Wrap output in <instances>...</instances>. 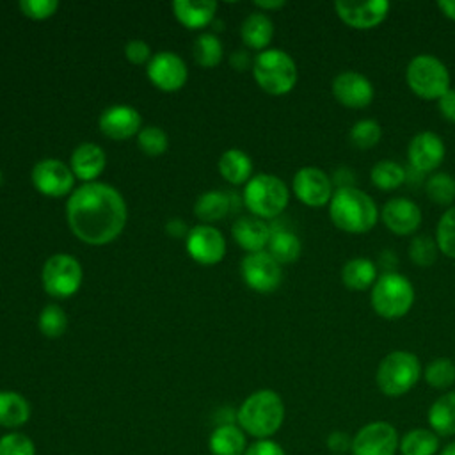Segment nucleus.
<instances>
[{
	"mask_svg": "<svg viewBox=\"0 0 455 455\" xmlns=\"http://www.w3.org/2000/svg\"><path fill=\"white\" fill-rule=\"evenodd\" d=\"M423 379L434 389H450L455 384V363L450 357H435L423 370Z\"/></svg>",
	"mask_w": 455,
	"mask_h": 455,
	"instance_id": "obj_35",
	"label": "nucleus"
},
{
	"mask_svg": "<svg viewBox=\"0 0 455 455\" xmlns=\"http://www.w3.org/2000/svg\"><path fill=\"white\" fill-rule=\"evenodd\" d=\"M402 455H435L439 451V435L430 428H412L400 437Z\"/></svg>",
	"mask_w": 455,
	"mask_h": 455,
	"instance_id": "obj_31",
	"label": "nucleus"
},
{
	"mask_svg": "<svg viewBox=\"0 0 455 455\" xmlns=\"http://www.w3.org/2000/svg\"><path fill=\"white\" fill-rule=\"evenodd\" d=\"M284 0H256L254 2V5L256 7H259V9H263V11H268V9H281V7H284Z\"/></svg>",
	"mask_w": 455,
	"mask_h": 455,
	"instance_id": "obj_51",
	"label": "nucleus"
},
{
	"mask_svg": "<svg viewBox=\"0 0 455 455\" xmlns=\"http://www.w3.org/2000/svg\"><path fill=\"white\" fill-rule=\"evenodd\" d=\"M284 421V403L274 389L251 393L236 411L238 427L256 439H272Z\"/></svg>",
	"mask_w": 455,
	"mask_h": 455,
	"instance_id": "obj_3",
	"label": "nucleus"
},
{
	"mask_svg": "<svg viewBox=\"0 0 455 455\" xmlns=\"http://www.w3.org/2000/svg\"><path fill=\"white\" fill-rule=\"evenodd\" d=\"M430 430L439 437L455 435V391H446L434 400L427 412Z\"/></svg>",
	"mask_w": 455,
	"mask_h": 455,
	"instance_id": "obj_27",
	"label": "nucleus"
},
{
	"mask_svg": "<svg viewBox=\"0 0 455 455\" xmlns=\"http://www.w3.org/2000/svg\"><path fill=\"white\" fill-rule=\"evenodd\" d=\"M37 325H39V331L46 336V338H59L66 332V327H68V316L64 313V309L57 304H48L43 307V311L39 313V318H37Z\"/></svg>",
	"mask_w": 455,
	"mask_h": 455,
	"instance_id": "obj_40",
	"label": "nucleus"
},
{
	"mask_svg": "<svg viewBox=\"0 0 455 455\" xmlns=\"http://www.w3.org/2000/svg\"><path fill=\"white\" fill-rule=\"evenodd\" d=\"M212 455H243L247 450V434L235 423H220L208 437Z\"/></svg>",
	"mask_w": 455,
	"mask_h": 455,
	"instance_id": "obj_23",
	"label": "nucleus"
},
{
	"mask_svg": "<svg viewBox=\"0 0 455 455\" xmlns=\"http://www.w3.org/2000/svg\"><path fill=\"white\" fill-rule=\"evenodd\" d=\"M44 291L55 299L75 295L82 284V265L71 254H53L43 267Z\"/></svg>",
	"mask_w": 455,
	"mask_h": 455,
	"instance_id": "obj_9",
	"label": "nucleus"
},
{
	"mask_svg": "<svg viewBox=\"0 0 455 455\" xmlns=\"http://www.w3.org/2000/svg\"><path fill=\"white\" fill-rule=\"evenodd\" d=\"M290 201L286 183L274 174H256L243 187V204L263 220L279 217Z\"/></svg>",
	"mask_w": 455,
	"mask_h": 455,
	"instance_id": "obj_8",
	"label": "nucleus"
},
{
	"mask_svg": "<svg viewBox=\"0 0 455 455\" xmlns=\"http://www.w3.org/2000/svg\"><path fill=\"white\" fill-rule=\"evenodd\" d=\"M229 62H231V66H233L235 69L243 71V69L247 68V64H249V55H247V52H243V50L233 52V53H231V59H229Z\"/></svg>",
	"mask_w": 455,
	"mask_h": 455,
	"instance_id": "obj_49",
	"label": "nucleus"
},
{
	"mask_svg": "<svg viewBox=\"0 0 455 455\" xmlns=\"http://www.w3.org/2000/svg\"><path fill=\"white\" fill-rule=\"evenodd\" d=\"M243 283L259 293H270L279 288L283 279L281 265L265 251L247 254L240 263Z\"/></svg>",
	"mask_w": 455,
	"mask_h": 455,
	"instance_id": "obj_12",
	"label": "nucleus"
},
{
	"mask_svg": "<svg viewBox=\"0 0 455 455\" xmlns=\"http://www.w3.org/2000/svg\"><path fill=\"white\" fill-rule=\"evenodd\" d=\"M446 155L444 140L435 132L425 130L418 132L407 144V162L409 167L419 174L435 172Z\"/></svg>",
	"mask_w": 455,
	"mask_h": 455,
	"instance_id": "obj_14",
	"label": "nucleus"
},
{
	"mask_svg": "<svg viewBox=\"0 0 455 455\" xmlns=\"http://www.w3.org/2000/svg\"><path fill=\"white\" fill-rule=\"evenodd\" d=\"M437 252H439V249H437L435 238H432L428 235L412 236V240L409 242V247H407L409 259L418 267L434 265L437 259Z\"/></svg>",
	"mask_w": 455,
	"mask_h": 455,
	"instance_id": "obj_39",
	"label": "nucleus"
},
{
	"mask_svg": "<svg viewBox=\"0 0 455 455\" xmlns=\"http://www.w3.org/2000/svg\"><path fill=\"white\" fill-rule=\"evenodd\" d=\"M100 130L114 140H126L140 132V114L130 105H112L100 116Z\"/></svg>",
	"mask_w": 455,
	"mask_h": 455,
	"instance_id": "obj_20",
	"label": "nucleus"
},
{
	"mask_svg": "<svg viewBox=\"0 0 455 455\" xmlns=\"http://www.w3.org/2000/svg\"><path fill=\"white\" fill-rule=\"evenodd\" d=\"M377 277V265L370 258H350L341 268V283L352 291L371 290Z\"/></svg>",
	"mask_w": 455,
	"mask_h": 455,
	"instance_id": "obj_26",
	"label": "nucleus"
},
{
	"mask_svg": "<svg viewBox=\"0 0 455 455\" xmlns=\"http://www.w3.org/2000/svg\"><path fill=\"white\" fill-rule=\"evenodd\" d=\"M435 5L444 18L455 21V0H439Z\"/></svg>",
	"mask_w": 455,
	"mask_h": 455,
	"instance_id": "obj_50",
	"label": "nucleus"
},
{
	"mask_svg": "<svg viewBox=\"0 0 455 455\" xmlns=\"http://www.w3.org/2000/svg\"><path fill=\"white\" fill-rule=\"evenodd\" d=\"M439 455H455V443L446 444V446L439 451Z\"/></svg>",
	"mask_w": 455,
	"mask_h": 455,
	"instance_id": "obj_52",
	"label": "nucleus"
},
{
	"mask_svg": "<svg viewBox=\"0 0 455 455\" xmlns=\"http://www.w3.org/2000/svg\"><path fill=\"white\" fill-rule=\"evenodd\" d=\"M105 165H107L105 151L92 142L80 144L71 155V171L75 178L87 183H92L103 172Z\"/></svg>",
	"mask_w": 455,
	"mask_h": 455,
	"instance_id": "obj_22",
	"label": "nucleus"
},
{
	"mask_svg": "<svg viewBox=\"0 0 455 455\" xmlns=\"http://www.w3.org/2000/svg\"><path fill=\"white\" fill-rule=\"evenodd\" d=\"M407 87L421 100L437 101L451 85L446 64L432 53L414 55L405 68Z\"/></svg>",
	"mask_w": 455,
	"mask_h": 455,
	"instance_id": "obj_7",
	"label": "nucleus"
},
{
	"mask_svg": "<svg viewBox=\"0 0 455 455\" xmlns=\"http://www.w3.org/2000/svg\"><path fill=\"white\" fill-rule=\"evenodd\" d=\"M382 139V126L379 121L371 117L359 119L352 124L348 132V140L357 149H371Z\"/></svg>",
	"mask_w": 455,
	"mask_h": 455,
	"instance_id": "obj_36",
	"label": "nucleus"
},
{
	"mask_svg": "<svg viewBox=\"0 0 455 455\" xmlns=\"http://www.w3.org/2000/svg\"><path fill=\"white\" fill-rule=\"evenodd\" d=\"M187 252L201 265H215L226 254V240L217 228L199 224L187 235Z\"/></svg>",
	"mask_w": 455,
	"mask_h": 455,
	"instance_id": "obj_18",
	"label": "nucleus"
},
{
	"mask_svg": "<svg viewBox=\"0 0 455 455\" xmlns=\"http://www.w3.org/2000/svg\"><path fill=\"white\" fill-rule=\"evenodd\" d=\"M231 233L235 242L251 254L259 252L268 245L272 229L263 219L254 215H242L235 220Z\"/></svg>",
	"mask_w": 455,
	"mask_h": 455,
	"instance_id": "obj_21",
	"label": "nucleus"
},
{
	"mask_svg": "<svg viewBox=\"0 0 455 455\" xmlns=\"http://www.w3.org/2000/svg\"><path fill=\"white\" fill-rule=\"evenodd\" d=\"M252 75L256 84L272 96L288 94L299 78L295 60L279 48L259 52L252 62Z\"/></svg>",
	"mask_w": 455,
	"mask_h": 455,
	"instance_id": "obj_6",
	"label": "nucleus"
},
{
	"mask_svg": "<svg viewBox=\"0 0 455 455\" xmlns=\"http://www.w3.org/2000/svg\"><path fill=\"white\" fill-rule=\"evenodd\" d=\"M435 243L441 254L455 259V206H450L437 220Z\"/></svg>",
	"mask_w": 455,
	"mask_h": 455,
	"instance_id": "obj_38",
	"label": "nucleus"
},
{
	"mask_svg": "<svg viewBox=\"0 0 455 455\" xmlns=\"http://www.w3.org/2000/svg\"><path fill=\"white\" fill-rule=\"evenodd\" d=\"M194 59L203 68H215L224 57V48L215 34H201L192 46Z\"/></svg>",
	"mask_w": 455,
	"mask_h": 455,
	"instance_id": "obj_37",
	"label": "nucleus"
},
{
	"mask_svg": "<svg viewBox=\"0 0 455 455\" xmlns=\"http://www.w3.org/2000/svg\"><path fill=\"white\" fill-rule=\"evenodd\" d=\"M124 55L132 64H144L151 60V50L146 41L132 39L124 46Z\"/></svg>",
	"mask_w": 455,
	"mask_h": 455,
	"instance_id": "obj_44",
	"label": "nucleus"
},
{
	"mask_svg": "<svg viewBox=\"0 0 455 455\" xmlns=\"http://www.w3.org/2000/svg\"><path fill=\"white\" fill-rule=\"evenodd\" d=\"M400 437L389 421H370L352 437V455H396Z\"/></svg>",
	"mask_w": 455,
	"mask_h": 455,
	"instance_id": "obj_11",
	"label": "nucleus"
},
{
	"mask_svg": "<svg viewBox=\"0 0 455 455\" xmlns=\"http://www.w3.org/2000/svg\"><path fill=\"white\" fill-rule=\"evenodd\" d=\"M437 110L441 117H444L450 123H455V89H448L439 100H437Z\"/></svg>",
	"mask_w": 455,
	"mask_h": 455,
	"instance_id": "obj_47",
	"label": "nucleus"
},
{
	"mask_svg": "<svg viewBox=\"0 0 455 455\" xmlns=\"http://www.w3.org/2000/svg\"><path fill=\"white\" fill-rule=\"evenodd\" d=\"M423 370L418 355L409 350H393L384 355L375 371V382L382 395L396 398L409 393Z\"/></svg>",
	"mask_w": 455,
	"mask_h": 455,
	"instance_id": "obj_5",
	"label": "nucleus"
},
{
	"mask_svg": "<svg viewBox=\"0 0 455 455\" xmlns=\"http://www.w3.org/2000/svg\"><path fill=\"white\" fill-rule=\"evenodd\" d=\"M416 291L409 277L398 272H384L377 277L370 290L371 309L386 320H398L405 316L414 306Z\"/></svg>",
	"mask_w": 455,
	"mask_h": 455,
	"instance_id": "obj_4",
	"label": "nucleus"
},
{
	"mask_svg": "<svg viewBox=\"0 0 455 455\" xmlns=\"http://www.w3.org/2000/svg\"><path fill=\"white\" fill-rule=\"evenodd\" d=\"M331 91L334 100L347 108H366L371 105L375 89L371 80L354 69H345L332 78Z\"/></svg>",
	"mask_w": 455,
	"mask_h": 455,
	"instance_id": "obj_15",
	"label": "nucleus"
},
{
	"mask_svg": "<svg viewBox=\"0 0 455 455\" xmlns=\"http://www.w3.org/2000/svg\"><path fill=\"white\" fill-rule=\"evenodd\" d=\"M242 41L252 50H265L274 37V23L265 12H251L240 27Z\"/></svg>",
	"mask_w": 455,
	"mask_h": 455,
	"instance_id": "obj_28",
	"label": "nucleus"
},
{
	"mask_svg": "<svg viewBox=\"0 0 455 455\" xmlns=\"http://www.w3.org/2000/svg\"><path fill=\"white\" fill-rule=\"evenodd\" d=\"M370 181L382 192H391L407 181V169L395 160H379L370 171Z\"/></svg>",
	"mask_w": 455,
	"mask_h": 455,
	"instance_id": "obj_32",
	"label": "nucleus"
},
{
	"mask_svg": "<svg viewBox=\"0 0 455 455\" xmlns=\"http://www.w3.org/2000/svg\"><path fill=\"white\" fill-rule=\"evenodd\" d=\"M291 190L302 204L309 208H322L329 204L334 194V185L332 178L323 169L316 165H304L293 174Z\"/></svg>",
	"mask_w": 455,
	"mask_h": 455,
	"instance_id": "obj_10",
	"label": "nucleus"
},
{
	"mask_svg": "<svg viewBox=\"0 0 455 455\" xmlns=\"http://www.w3.org/2000/svg\"><path fill=\"white\" fill-rule=\"evenodd\" d=\"M327 448L334 455H345V451L352 448V437L343 430H334L327 435Z\"/></svg>",
	"mask_w": 455,
	"mask_h": 455,
	"instance_id": "obj_46",
	"label": "nucleus"
},
{
	"mask_svg": "<svg viewBox=\"0 0 455 455\" xmlns=\"http://www.w3.org/2000/svg\"><path fill=\"white\" fill-rule=\"evenodd\" d=\"M32 185L48 197H62L75 185L73 171L60 160L44 158L32 169Z\"/></svg>",
	"mask_w": 455,
	"mask_h": 455,
	"instance_id": "obj_16",
	"label": "nucleus"
},
{
	"mask_svg": "<svg viewBox=\"0 0 455 455\" xmlns=\"http://www.w3.org/2000/svg\"><path fill=\"white\" fill-rule=\"evenodd\" d=\"M384 226L398 236H409L421 226L423 215L419 206L409 197H391L380 210Z\"/></svg>",
	"mask_w": 455,
	"mask_h": 455,
	"instance_id": "obj_19",
	"label": "nucleus"
},
{
	"mask_svg": "<svg viewBox=\"0 0 455 455\" xmlns=\"http://www.w3.org/2000/svg\"><path fill=\"white\" fill-rule=\"evenodd\" d=\"M267 247H268V254L279 265L297 261L300 256V251H302L300 238L293 231H288V229H272Z\"/></svg>",
	"mask_w": 455,
	"mask_h": 455,
	"instance_id": "obj_30",
	"label": "nucleus"
},
{
	"mask_svg": "<svg viewBox=\"0 0 455 455\" xmlns=\"http://www.w3.org/2000/svg\"><path fill=\"white\" fill-rule=\"evenodd\" d=\"M391 4L387 0H368V2H354V0H336L334 12L336 16L350 28L355 30H370L379 27L389 14Z\"/></svg>",
	"mask_w": 455,
	"mask_h": 455,
	"instance_id": "obj_13",
	"label": "nucleus"
},
{
	"mask_svg": "<svg viewBox=\"0 0 455 455\" xmlns=\"http://www.w3.org/2000/svg\"><path fill=\"white\" fill-rule=\"evenodd\" d=\"M219 172L231 185L247 183L252 174V160L242 149H228L219 160Z\"/></svg>",
	"mask_w": 455,
	"mask_h": 455,
	"instance_id": "obj_29",
	"label": "nucleus"
},
{
	"mask_svg": "<svg viewBox=\"0 0 455 455\" xmlns=\"http://www.w3.org/2000/svg\"><path fill=\"white\" fill-rule=\"evenodd\" d=\"M231 210V194L220 190H210L197 197L194 204L196 215L204 222H215L226 217Z\"/></svg>",
	"mask_w": 455,
	"mask_h": 455,
	"instance_id": "obj_33",
	"label": "nucleus"
},
{
	"mask_svg": "<svg viewBox=\"0 0 455 455\" xmlns=\"http://www.w3.org/2000/svg\"><path fill=\"white\" fill-rule=\"evenodd\" d=\"M66 217L76 238L89 245H107L123 233L128 210L119 190L92 181L71 194Z\"/></svg>",
	"mask_w": 455,
	"mask_h": 455,
	"instance_id": "obj_1",
	"label": "nucleus"
},
{
	"mask_svg": "<svg viewBox=\"0 0 455 455\" xmlns=\"http://www.w3.org/2000/svg\"><path fill=\"white\" fill-rule=\"evenodd\" d=\"M137 144L142 149V153H146L148 156H158L165 153L169 146V139L162 128L148 126L137 133Z\"/></svg>",
	"mask_w": 455,
	"mask_h": 455,
	"instance_id": "obj_42",
	"label": "nucleus"
},
{
	"mask_svg": "<svg viewBox=\"0 0 455 455\" xmlns=\"http://www.w3.org/2000/svg\"><path fill=\"white\" fill-rule=\"evenodd\" d=\"M18 7L27 18L39 21L53 16L59 7V2L57 0H21Z\"/></svg>",
	"mask_w": 455,
	"mask_h": 455,
	"instance_id": "obj_43",
	"label": "nucleus"
},
{
	"mask_svg": "<svg viewBox=\"0 0 455 455\" xmlns=\"http://www.w3.org/2000/svg\"><path fill=\"white\" fill-rule=\"evenodd\" d=\"M0 455H37L36 443L20 430L0 435Z\"/></svg>",
	"mask_w": 455,
	"mask_h": 455,
	"instance_id": "obj_41",
	"label": "nucleus"
},
{
	"mask_svg": "<svg viewBox=\"0 0 455 455\" xmlns=\"http://www.w3.org/2000/svg\"><path fill=\"white\" fill-rule=\"evenodd\" d=\"M215 9H217V4L212 0H197V2L174 0L172 2V12L176 20L190 30L206 27L213 20Z\"/></svg>",
	"mask_w": 455,
	"mask_h": 455,
	"instance_id": "obj_25",
	"label": "nucleus"
},
{
	"mask_svg": "<svg viewBox=\"0 0 455 455\" xmlns=\"http://www.w3.org/2000/svg\"><path fill=\"white\" fill-rule=\"evenodd\" d=\"M148 78L149 82L165 92H174L181 89L187 82L188 71L183 59L172 52H160L151 57L148 62Z\"/></svg>",
	"mask_w": 455,
	"mask_h": 455,
	"instance_id": "obj_17",
	"label": "nucleus"
},
{
	"mask_svg": "<svg viewBox=\"0 0 455 455\" xmlns=\"http://www.w3.org/2000/svg\"><path fill=\"white\" fill-rule=\"evenodd\" d=\"M428 199L437 206H451L455 201V178L448 172L435 171L425 181Z\"/></svg>",
	"mask_w": 455,
	"mask_h": 455,
	"instance_id": "obj_34",
	"label": "nucleus"
},
{
	"mask_svg": "<svg viewBox=\"0 0 455 455\" xmlns=\"http://www.w3.org/2000/svg\"><path fill=\"white\" fill-rule=\"evenodd\" d=\"M327 206L332 224L348 235L368 233L380 219V212L373 197L355 185L334 188Z\"/></svg>",
	"mask_w": 455,
	"mask_h": 455,
	"instance_id": "obj_2",
	"label": "nucleus"
},
{
	"mask_svg": "<svg viewBox=\"0 0 455 455\" xmlns=\"http://www.w3.org/2000/svg\"><path fill=\"white\" fill-rule=\"evenodd\" d=\"M32 409L28 400L11 389H0V427L18 430L30 419Z\"/></svg>",
	"mask_w": 455,
	"mask_h": 455,
	"instance_id": "obj_24",
	"label": "nucleus"
},
{
	"mask_svg": "<svg viewBox=\"0 0 455 455\" xmlns=\"http://www.w3.org/2000/svg\"><path fill=\"white\" fill-rule=\"evenodd\" d=\"M243 455H286L283 446L274 439H256L247 446Z\"/></svg>",
	"mask_w": 455,
	"mask_h": 455,
	"instance_id": "obj_45",
	"label": "nucleus"
},
{
	"mask_svg": "<svg viewBox=\"0 0 455 455\" xmlns=\"http://www.w3.org/2000/svg\"><path fill=\"white\" fill-rule=\"evenodd\" d=\"M2 181H4V176H2V171H0V185H2Z\"/></svg>",
	"mask_w": 455,
	"mask_h": 455,
	"instance_id": "obj_53",
	"label": "nucleus"
},
{
	"mask_svg": "<svg viewBox=\"0 0 455 455\" xmlns=\"http://www.w3.org/2000/svg\"><path fill=\"white\" fill-rule=\"evenodd\" d=\"M165 231H167L171 236L180 238V236H183V235H188V231H190V229H187V226H185V222H183V220H180V219H172V220H169V222H167Z\"/></svg>",
	"mask_w": 455,
	"mask_h": 455,
	"instance_id": "obj_48",
	"label": "nucleus"
}]
</instances>
